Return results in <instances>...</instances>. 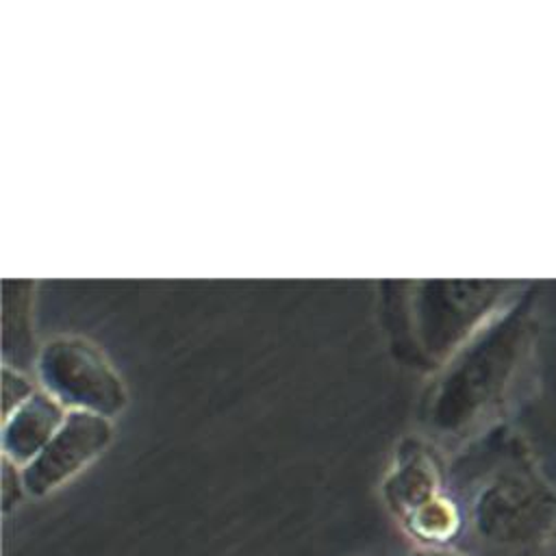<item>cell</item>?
I'll list each match as a JSON object with an SVG mask.
<instances>
[{
  "mask_svg": "<svg viewBox=\"0 0 556 556\" xmlns=\"http://www.w3.org/2000/svg\"><path fill=\"white\" fill-rule=\"evenodd\" d=\"M26 493L24 478H22V467L2 456V478H0V502H2V513H11L13 506L20 504L22 495Z\"/></svg>",
  "mask_w": 556,
  "mask_h": 556,
  "instance_id": "cell-10",
  "label": "cell"
},
{
  "mask_svg": "<svg viewBox=\"0 0 556 556\" xmlns=\"http://www.w3.org/2000/svg\"><path fill=\"white\" fill-rule=\"evenodd\" d=\"M541 473L556 489V280H543L534 334L506 413Z\"/></svg>",
  "mask_w": 556,
  "mask_h": 556,
  "instance_id": "cell-3",
  "label": "cell"
},
{
  "mask_svg": "<svg viewBox=\"0 0 556 556\" xmlns=\"http://www.w3.org/2000/svg\"><path fill=\"white\" fill-rule=\"evenodd\" d=\"M541 285L543 280L530 282L513 304L460 348L441 380L432 410L434 428L456 443V452L506 424L515 382L534 334Z\"/></svg>",
  "mask_w": 556,
  "mask_h": 556,
  "instance_id": "cell-2",
  "label": "cell"
},
{
  "mask_svg": "<svg viewBox=\"0 0 556 556\" xmlns=\"http://www.w3.org/2000/svg\"><path fill=\"white\" fill-rule=\"evenodd\" d=\"M400 526L415 545L458 547L465 532V517L458 500L447 489L443 495L408 515Z\"/></svg>",
  "mask_w": 556,
  "mask_h": 556,
  "instance_id": "cell-8",
  "label": "cell"
},
{
  "mask_svg": "<svg viewBox=\"0 0 556 556\" xmlns=\"http://www.w3.org/2000/svg\"><path fill=\"white\" fill-rule=\"evenodd\" d=\"M65 415L50 395L35 393L4 419L2 450L9 460L26 467L59 432Z\"/></svg>",
  "mask_w": 556,
  "mask_h": 556,
  "instance_id": "cell-7",
  "label": "cell"
},
{
  "mask_svg": "<svg viewBox=\"0 0 556 556\" xmlns=\"http://www.w3.org/2000/svg\"><path fill=\"white\" fill-rule=\"evenodd\" d=\"M408 556H471L467 552H463L460 547H421L415 545Z\"/></svg>",
  "mask_w": 556,
  "mask_h": 556,
  "instance_id": "cell-11",
  "label": "cell"
},
{
  "mask_svg": "<svg viewBox=\"0 0 556 556\" xmlns=\"http://www.w3.org/2000/svg\"><path fill=\"white\" fill-rule=\"evenodd\" d=\"M113 428L106 417L72 410L52 441L22 467V478L28 495L43 497L63 486L96 460L111 443Z\"/></svg>",
  "mask_w": 556,
  "mask_h": 556,
  "instance_id": "cell-5",
  "label": "cell"
},
{
  "mask_svg": "<svg viewBox=\"0 0 556 556\" xmlns=\"http://www.w3.org/2000/svg\"><path fill=\"white\" fill-rule=\"evenodd\" d=\"M35 395L30 382L20 376L17 371H11L9 367L2 369V413L4 419L9 415H13L26 400H30Z\"/></svg>",
  "mask_w": 556,
  "mask_h": 556,
  "instance_id": "cell-9",
  "label": "cell"
},
{
  "mask_svg": "<svg viewBox=\"0 0 556 556\" xmlns=\"http://www.w3.org/2000/svg\"><path fill=\"white\" fill-rule=\"evenodd\" d=\"M39 374L63 404L100 417H113L126 406V387L104 354L78 337H56L39 354Z\"/></svg>",
  "mask_w": 556,
  "mask_h": 556,
  "instance_id": "cell-4",
  "label": "cell"
},
{
  "mask_svg": "<svg viewBox=\"0 0 556 556\" xmlns=\"http://www.w3.org/2000/svg\"><path fill=\"white\" fill-rule=\"evenodd\" d=\"M447 486L458 500L471 556H539L556 530V489L502 424L454 454Z\"/></svg>",
  "mask_w": 556,
  "mask_h": 556,
  "instance_id": "cell-1",
  "label": "cell"
},
{
  "mask_svg": "<svg viewBox=\"0 0 556 556\" xmlns=\"http://www.w3.org/2000/svg\"><path fill=\"white\" fill-rule=\"evenodd\" d=\"M447 465L426 445L410 443L397 454V460L382 484V497L391 515L402 523L424 504L447 491Z\"/></svg>",
  "mask_w": 556,
  "mask_h": 556,
  "instance_id": "cell-6",
  "label": "cell"
},
{
  "mask_svg": "<svg viewBox=\"0 0 556 556\" xmlns=\"http://www.w3.org/2000/svg\"><path fill=\"white\" fill-rule=\"evenodd\" d=\"M539 556H556V530L552 532V536L547 539V543L543 545V549L539 552Z\"/></svg>",
  "mask_w": 556,
  "mask_h": 556,
  "instance_id": "cell-12",
  "label": "cell"
}]
</instances>
